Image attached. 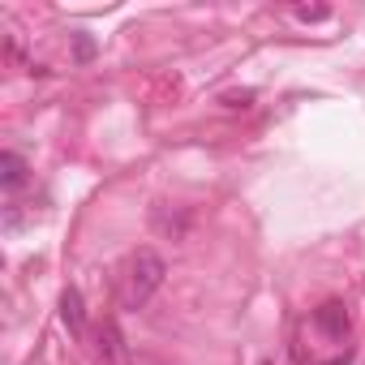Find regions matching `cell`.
<instances>
[{
    "label": "cell",
    "mask_w": 365,
    "mask_h": 365,
    "mask_svg": "<svg viewBox=\"0 0 365 365\" xmlns=\"http://www.w3.org/2000/svg\"><path fill=\"white\" fill-rule=\"evenodd\" d=\"M61 322L69 327L73 339H86V305H82V292L78 288H65L61 292Z\"/></svg>",
    "instance_id": "2"
},
{
    "label": "cell",
    "mask_w": 365,
    "mask_h": 365,
    "mask_svg": "<svg viewBox=\"0 0 365 365\" xmlns=\"http://www.w3.org/2000/svg\"><path fill=\"white\" fill-rule=\"evenodd\" d=\"M163 279H168V262H163V254H155V250H138L133 262H129V279H125V305H129V309H142V305L163 288Z\"/></svg>",
    "instance_id": "1"
},
{
    "label": "cell",
    "mask_w": 365,
    "mask_h": 365,
    "mask_svg": "<svg viewBox=\"0 0 365 365\" xmlns=\"http://www.w3.org/2000/svg\"><path fill=\"white\" fill-rule=\"evenodd\" d=\"M297 18H301V22H322L327 9H322V5H318V9H297Z\"/></svg>",
    "instance_id": "7"
},
{
    "label": "cell",
    "mask_w": 365,
    "mask_h": 365,
    "mask_svg": "<svg viewBox=\"0 0 365 365\" xmlns=\"http://www.w3.org/2000/svg\"><path fill=\"white\" fill-rule=\"evenodd\" d=\"M73 56H78V61H91V56H95V43H91L86 35H78V43H73Z\"/></svg>",
    "instance_id": "6"
},
{
    "label": "cell",
    "mask_w": 365,
    "mask_h": 365,
    "mask_svg": "<svg viewBox=\"0 0 365 365\" xmlns=\"http://www.w3.org/2000/svg\"><path fill=\"white\" fill-rule=\"evenodd\" d=\"M314 322H318L327 335H344V331H348V314H344V305H339V301L322 305V309L314 314Z\"/></svg>",
    "instance_id": "4"
},
{
    "label": "cell",
    "mask_w": 365,
    "mask_h": 365,
    "mask_svg": "<svg viewBox=\"0 0 365 365\" xmlns=\"http://www.w3.org/2000/svg\"><path fill=\"white\" fill-rule=\"evenodd\" d=\"M116 344H120V339H116V327H112V322H103V331H99V356H103V361H112V356H116Z\"/></svg>",
    "instance_id": "5"
},
{
    "label": "cell",
    "mask_w": 365,
    "mask_h": 365,
    "mask_svg": "<svg viewBox=\"0 0 365 365\" xmlns=\"http://www.w3.org/2000/svg\"><path fill=\"white\" fill-rule=\"evenodd\" d=\"M26 180H31V168H26V159H22L18 150H5V155H0V185H5L9 194H18Z\"/></svg>",
    "instance_id": "3"
}]
</instances>
